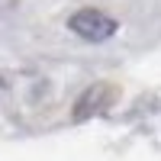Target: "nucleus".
Masks as SVG:
<instances>
[{
	"label": "nucleus",
	"mask_w": 161,
	"mask_h": 161,
	"mask_svg": "<svg viewBox=\"0 0 161 161\" xmlns=\"http://www.w3.org/2000/svg\"><path fill=\"white\" fill-rule=\"evenodd\" d=\"M113 103V87L106 84H93L80 93V100L74 103V119H90V116H100L106 106Z\"/></svg>",
	"instance_id": "2"
},
{
	"label": "nucleus",
	"mask_w": 161,
	"mask_h": 161,
	"mask_svg": "<svg viewBox=\"0 0 161 161\" xmlns=\"http://www.w3.org/2000/svg\"><path fill=\"white\" fill-rule=\"evenodd\" d=\"M68 29L74 36H80L84 42H106V39H113L119 23L110 16V13L103 10H93V7H84L68 16Z\"/></svg>",
	"instance_id": "1"
}]
</instances>
